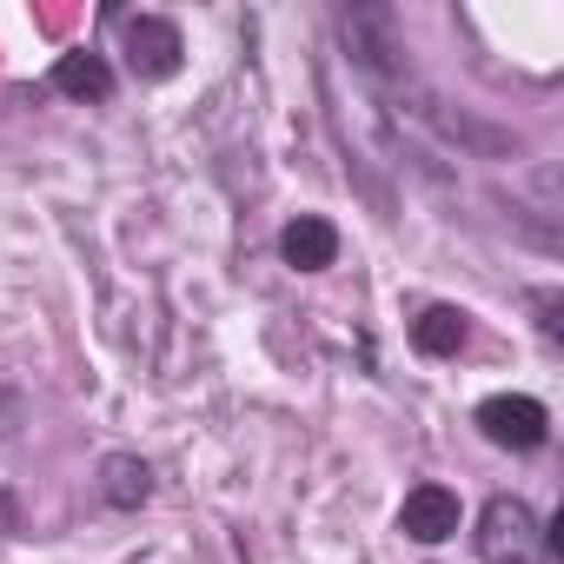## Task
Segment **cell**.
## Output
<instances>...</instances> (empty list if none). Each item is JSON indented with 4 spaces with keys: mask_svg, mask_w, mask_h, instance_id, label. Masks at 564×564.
I'll return each mask as SVG.
<instances>
[{
    "mask_svg": "<svg viewBox=\"0 0 564 564\" xmlns=\"http://www.w3.org/2000/svg\"><path fill=\"white\" fill-rule=\"evenodd\" d=\"M333 34H339L346 67L372 94H405L412 87V61H405V34H399L392 8H379V0H352V8L333 14Z\"/></svg>",
    "mask_w": 564,
    "mask_h": 564,
    "instance_id": "1",
    "label": "cell"
},
{
    "mask_svg": "<svg viewBox=\"0 0 564 564\" xmlns=\"http://www.w3.org/2000/svg\"><path fill=\"white\" fill-rule=\"evenodd\" d=\"M471 544H478L485 564H544V557H551V551H544V518H538L524 498H511V491L485 498Z\"/></svg>",
    "mask_w": 564,
    "mask_h": 564,
    "instance_id": "2",
    "label": "cell"
},
{
    "mask_svg": "<svg viewBox=\"0 0 564 564\" xmlns=\"http://www.w3.org/2000/svg\"><path fill=\"white\" fill-rule=\"evenodd\" d=\"M471 425H478L498 452H538V445L551 438V412H544V399H531V392H491V399H478Z\"/></svg>",
    "mask_w": 564,
    "mask_h": 564,
    "instance_id": "3",
    "label": "cell"
},
{
    "mask_svg": "<svg viewBox=\"0 0 564 564\" xmlns=\"http://www.w3.org/2000/svg\"><path fill=\"white\" fill-rule=\"evenodd\" d=\"M120 28V47H127V67L140 80H173L180 61H186V34L166 21V14H113Z\"/></svg>",
    "mask_w": 564,
    "mask_h": 564,
    "instance_id": "4",
    "label": "cell"
},
{
    "mask_svg": "<svg viewBox=\"0 0 564 564\" xmlns=\"http://www.w3.org/2000/svg\"><path fill=\"white\" fill-rule=\"evenodd\" d=\"M399 531L412 544H445L458 531V491L452 485H412L399 505Z\"/></svg>",
    "mask_w": 564,
    "mask_h": 564,
    "instance_id": "5",
    "label": "cell"
},
{
    "mask_svg": "<svg viewBox=\"0 0 564 564\" xmlns=\"http://www.w3.org/2000/svg\"><path fill=\"white\" fill-rule=\"evenodd\" d=\"M279 259H286L293 272H326L339 265V226L326 213H300L279 226Z\"/></svg>",
    "mask_w": 564,
    "mask_h": 564,
    "instance_id": "6",
    "label": "cell"
},
{
    "mask_svg": "<svg viewBox=\"0 0 564 564\" xmlns=\"http://www.w3.org/2000/svg\"><path fill=\"white\" fill-rule=\"evenodd\" d=\"M47 87H54V94H67V100H80V107H87V100H94V107H107L120 80H113V61H107V54L74 47V54H61V61H54Z\"/></svg>",
    "mask_w": 564,
    "mask_h": 564,
    "instance_id": "7",
    "label": "cell"
},
{
    "mask_svg": "<svg viewBox=\"0 0 564 564\" xmlns=\"http://www.w3.org/2000/svg\"><path fill=\"white\" fill-rule=\"evenodd\" d=\"M100 498H107L113 511H140V505L153 498V465H147L140 452H107V458H100Z\"/></svg>",
    "mask_w": 564,
    "mask_h": 564,
    "instance_id": "8",
    "label": "cell"
},
{
    "mask_svg": "<svg viewBox=\"0 0 564 564\" xmlns=\"http://www.w3.org/2000/svg\"><path fill=\"white\" fill-rule=\"evenodd\" d=\"M465 339H471V313H458V306H425V313L412 319V346H419L425 359H458Z\"/></svg>",
    "mask_w": 564,
    "mask_h": 564,
    "instance_id": "9",
    "label": "cell"
},
{
    "mask_svg": "<svg viewBox=\"0 0 564 564\" xmlns=\"http://www.w3.org/2000/svg\"><path fill=\"white\" fill-rule=\"evenodd\" d=\"M531 306H538V333L557 346V339H564V319H557V313H564V293H557V286H538V293H531Z\"/></svg>",
    "mask_w": 564,
    "mask_h": 564,
    "instance_id": "10",
    "label": "cell"
},
{
    "mask_svg": "<svg viewBox=\"0 0 564 564\" xmlns=\"http://www.w3.org/2000/svg\"><path fill=\"white\" fill-rule=\"evenodd\" d=\"M14 531H21V498L0 485V538H14Z\"/></svg>",
    "mask_w": 564,
    "mask_h": 564,
    "instance_id": "11",
    "label": "cell"
}]
</instances>
